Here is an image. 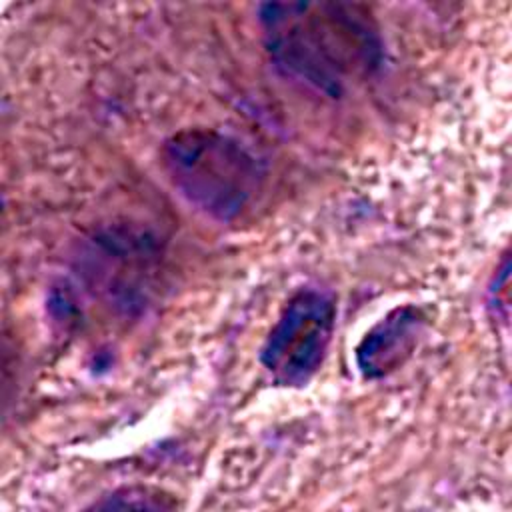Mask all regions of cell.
<instances>
[{"label": "cell", "instance_id": "cell-1", "mask_svg": "<svg viewBox=\"0 0 512 512\" xmlns=\"http://www.w3.org/2000/svg\"><path fill=\"white\" fill-rule=\"evenodd\" d=\"M262 20L278 64L328 92L376 64L374 32L346 6L270 4Z\"/></svg>", "mask_w": 512, "mask_h": 512}, {"label": "cell", "instance_id": "cell-2", "mask_svg": "<svg viewBox=\"0 0 512 512\" xmlns=\"http://www.w3.org/2000/svg\"><path fill=\"white\" fill-rule=\"evenodd\" d=\"M164 164L174 186L198 208L230 218L256 188V164L236 142L216 132L190 130L164 148Z\"/></svg>", "mask_w": 512, "mask_h": 512}, {"label": "cell", "instance_id": "cell-3", "mask_svg": "<svg viewBox=\"0 0 512 512\" xmlns=\"http://www.w3.org/2000/svg\"><path fill=\"white\" fill-rule=\"evenodd\" d=\"M334 318V300L322 290H300L288 302L262 348V364L276 382L300 386L316 374L332 338Z\"/></svg>", "mask_w": 512, "mask_h": 512}, {"label": "cell", "instance_id": "cell-4", "mask_svg": "<svg viewBox=\"0 0 512 512\" xmlns=\"http://www.w3.org/2000/svg\"><path fill=\"white\" fill-rule=\"evenodd\" d=\"M420 318L412 308H398L374 326L358 348V364L366 376H380L392 370L410 354Z\"/></svg>", "mask_w": 512, "mask_h": 512}]
</instances>
